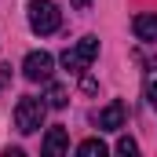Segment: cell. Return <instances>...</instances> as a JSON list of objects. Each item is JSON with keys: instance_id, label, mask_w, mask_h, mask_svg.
<instances>
[{"instance_id": "obj_1", "label": "cell", "mask_w": 157, "mask_h": 157, "mask_svg": "<svg viewBox=\"0 0 157 157\" xmlns=\"http://www.w3.org/2000/svg\"><path fill=\"white\" fill-rule=\"evenodd\" d=\"M44 113H48V102L26 95V99H18V106H15V128H18L22 135H33V132H40V124H44Z\"/></svg>"}, {"instance_id": "obj_2", "label": "cell", "mask_w": 157, "mask_h": 157, "mask_svg": "<svg viewBox=\"0 0 157 157\" xmlns=\"http://www.w3.org/2000/svg\"><path fill=\"white\" fill-rule=\"evenodd\" d=\"M26 11H29V29L40 33V37H48V33H55V29L62 26V11H59V4H51V0H33Z\"/></svg>"}, {"instance_id": "obj_3", "label": "cell", "mask_w": 157, "mask_h": 157, "mask_svg": "<svg viewBox=\"0 0 157 157\" xmlns=\"http://www.w3.org/2000/svg\"><path fill=\"white\" fill-rule=\"evenodd\" d=\"M95 55H99V40H95V37H84L80 44H73V48L62 51V66H66L70 73H84V70L95 62Z\"/></svg>"}, {"instance_id": "obj_4", "label": "cell", "mask_w": 157, "mask_h": 157, "mask_svg": "<svg viewBox=\"0 0 157 157\" xmlns=\"http://www.w3.org/2000/svg\"><path fill=\"white\" fill-rule=\"evenodd\" d=\"M51 70H55V59L48 55V51H29L26 59H22V77L26 80H51Z\"/></svg>"}, {"instance_id": "obj_5", "label": "cell", "mask_w": 157, "mask_h": 157, "mask_svg": "<svg viewBox=\"0 0 157 157\" xmlns=\"http://www.w3.org/2000/svg\"><path fill=\"white\" fill-rule=\"evenodd\" d=\"M124 121H128V110H124V102H121V99H113L106 110H99L95 124H99L102 132H121V128H124Z\"/></svg>"}, {"instance_id": "obj_6", "label": "cell", "mask_w": 157, "mask_h": 157, "mask_svg": "<svg viewBox=\"0 0 157 157\" xmlns=\"http://www.w3.org/2000/svg\"><path fill=\"white\" fill-rule=\"evenodd\" d=\"M70 150V139H66V128H48V135H44V154L48 157H62Z\"/></svg>"}, {"instance_id": "obj_7", "label": "cell", "mask_w": 157, "mask_h": 157, "mask_svg": "<svg viewBox=\"0 0 157 157\" xmlns=\"http://www.w3.org/2000/svg\"><path fill=\"white\" fill-rule=\"evenodd\" d=\"M132 29H135V37L139 40H157V15H135V22H132Z\"/></svg>"}, {"instance_id": "obj_8", "label": "cell", "mask_w": 157, "mask_h": 157, "mask_svg": "<svg viewBox=\"0 0 157 157\" xmlns=\"http://www.w3.org/2000/svg\"><path fill=\"white\" fill-rule=\"evenodd\" d=\"M77 154L80 157H106V143H102V139H84L77 146Z\"/></svg>"}, {"instance_id": "obj_9", "label": "cell", "mask_w": 157, "mask_h": 157, "mask_svg": "<svg viewBox=\"0 0 157 157\" xmlns=\"http://www.w3.org/2000/svg\"><path fill=\"white\" fill-rule=\"evenodd\" d=\"M66 102H70L66 88H62V84H51V88H48V106H51V110H62Z\"/></svg>"}, {"instance_id": "obj_10", "label": "cell", "mask_w": 157, "mask_h": 157, "mask_svg": "<svg viewBox=\"0 0 157 157\" xmlns=\"http://www.w3.org/2000/svg\"><path fill=\"white\" fill-rule=\"evenodd\" d=\"M117 154H124V157H135V154H139V143L124 135V139H121V143H117Z\"/></svg>"}, {"instance_id": "obj_11", "label": "cell", "mask_w": 157, "mask_h": 157, "mask_svg": "<svg viewBox=\"0 0 157 157\" xmlns=\"http://www.w3.org/2000/svg\"><path fill=\"white\" fill-rule=\"evenodd\" d=\"M146 95H150V106L157 110V80H150V88H146Z\"/></svg>"}, {"instance_id": "obj_12", "label": "cell", "mask_w": 157, "mask_h": 157, "mask_svg": "<svg viewBox=\"0 0 157 157\" xmlns=\"http://www.w3.org/2000/svg\"><path fill=\"white\" fill-rule=\"evenodd\" d=\"M88 4H91V0H73V7H80V11H84Z\"/></svg>"}]
</instances>
